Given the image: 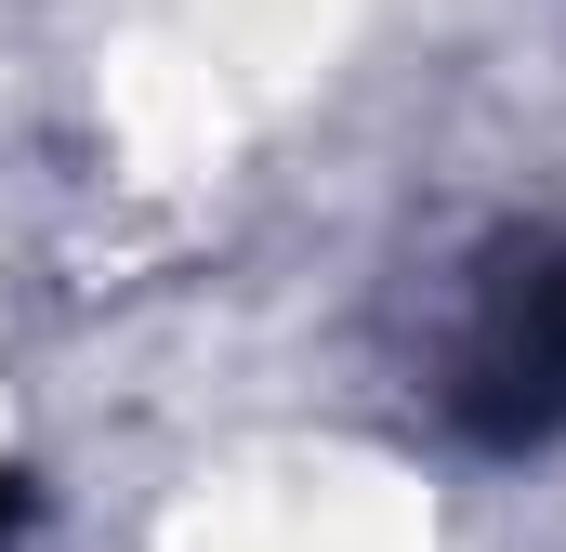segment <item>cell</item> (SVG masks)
<instances>
[{"instance_id": "6da1fadb", "label": "cell", "mask_w": 566, "mask_h": 552, "mask_svg": "<svg viewBox=\"0 0 566 552\" xmlns=\"http://www.w3.org/2000/svg\"><path fill=\"white\" fill-rule=\"evenodd\" d=\"M434 408L474 460L566 447V237L554 224L488 237V264L448 316V355H434Z\"/></svg>"}]
</instances>
